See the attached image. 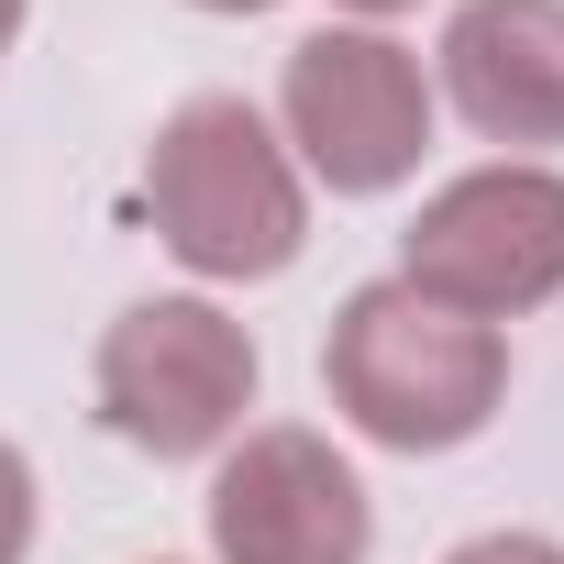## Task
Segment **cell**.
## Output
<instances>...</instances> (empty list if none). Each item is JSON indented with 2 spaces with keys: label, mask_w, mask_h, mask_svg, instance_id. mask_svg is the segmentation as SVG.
<instances>
[{
  "label": "cell",
  "mask_w": 564,
  "mask_h": 564,
  "mask_svg": "<svg viewBox=\"0 0 564 564\" xmlns=\"http://www.w3.org/2000/svg\"><path fill=\"white\" fill-rule=\"evenodd\" d=\"M443 564H564L542 531H487V542H465V553H443Z\"/></svg>",
  "instance_id": "9c48e42d"
},
{
  "label": "cell",
  "mask_w": 564,
  "mask_h": 564,
  "mask_svg": "<svg viewBox=\"0 0 564 564\" xmlns=\"http://www.w3.org/2000/svg\"><path fill=\"white\" fill-rule=\"evenodd\" d=\"M276 111H289V144L311 155V177L344 188V199L399 188L421 166V144H432V78L388 34H311L289 56Z\"/></svg>",
  "instance_id": "5b68a950"
},
{
  "label": "cell",
  "mask_w": 564,
  "mask_h": 564,
  "mask_svg": "<svg viewBox=\"0 0 564 564\" xmlns=\"http://www.w3.org/2000/svg\"><path fill=\"white\" fill-rule=\"evenodd\" d=\"M12 34H23V0H0V56H12Z\"/></svg>",
  "instance_id": "30bf717a"
},
{
  "label": "cell",
  "mask_w": 564,
  "mask_h": 564,
  "mask_svg": "<svg viewBox=\"0 0 564 564\" xmlns=\"http://www.w3.org/2000/svg\"><path fill=\"white\" fill-rule=\"evenodd\" d=\"M144 199H155V232L199 265V276H276L311 232V199H300V166L254 122V100L232 89H199L155 122V155H144Z\"/></svg>",
  "instance_id": "7a4b0ae2"
},
{
  "label": "cell",
  "mask_w": 564,
  "mask_h": 564,
  "mask_svg": "<svg viewBox=\"0 0 564 564\" xmlns=\"http://www.w3.org/2000/svg\"><path fill=\"white\" fill-rule=\"evenodd\" d=\"M199 12H265V0H199Z\"/></svg>",
  "instance_id": "8fae6325"
},
{
  "label": "cell",
  "mask_w": 564,
  "mask_h": 564,
  "mask_svg": "<svg viewBox=\"0 0 564 564\" xmlns=\"http://www.w3.org/2000/svg\"><path fill=\"white\" fill-rule=\"evenodd\" d=\"M344 12H410V0H344Z\"/></svg>",
  "instance_id": "7c38bea8"
},
{
  "label": "cell",
  "mask_w": 564,
  "mask_h": 564,
  "mask_svg": "<svg viewBox=\"0 0 564 564\" xmlns=\"http://www.w3.org/2000/svg\"><path fill=\"white\" fill-rule=\"evenodd\" d=\"M443 100L487 144H564V0H465L443 23Z\"/></svg>",
  "instance_id": "52a82bcc"
},
{
  "label": "cell",
  "mask_w": 564,
  "mask_h": 564,
  "mask_svg": "<svg viewBox=\"0 0 564 564\" xmlns=\"http://www.w3.org/2000/svg\"><path fill=\"white\" fill-rule=\"evenodd\" d=\"M34 553V465L0 443V564H23Z\"/></svg>",
  "instance_id": "ba28073f"
},
{
  "label": "cell",
  "mask_w": 564,
  "mask_h": 564,
  "mask_svg": "<svg viewBox=\"0 0 564 564\" xmlns=\"http://www.w3.org/2000/svg\"><path fill=\"white\" fill-rule=\"evenodd\" d=\"M322 388L333 410L388 443V454H454L487 432V410L509 399V344L498 322H465L421 289H355L333 311V344H322Z\"/></svg>",
  "instance_id": "6da1fadb"
},
{
  "label": "cell",
  "mask_w": 564,
  "mask_h": 564,
  "mask_svg": "<svg viewBox=\"0 0 564 564\" xmlns=\"http://www.w3.org/2000/svg\"><path fill=\"white\" fill-rule=\"evenodd\" d=\"M377 542V509L355 487V465L276 421V432H243V454L210 476V553L221 564H366Z\"/></svg>",
  "instance_id": "8992f818"
},
{
  "label": "cell",
  "mask_w": 564,
  "mask_h": 564,
  "mask_svg": "<svg viewBox=\"0 0 564 564\" xmlns=\"http://www.w3.org/2000/svg\"><path fill=\"white\" fill-rule=\"evenodd\" d=\"M254 410V333L210 300H133L100 344V421L177 465V454H210L232 443Z\"/></svg>",
  "instance_id": "277c9868"
},
{
  "label": "cell",
  "mask_w": 564,
  "mask_h": 564,
  "mask_svg": "<svg viewBox=\"0 0 564 564\" xmlns=\"http://www.w3.org/2000/svg\"><path fill=\"white\" fill-rule=\"evenodd\" d=\"M399 289H421L465 322L542 311L564 289V177L553 166H476V177L432 188L421 221L399 232Z\"/></svg>",
  "instance_id": "3957f363"
}]
</instances>
